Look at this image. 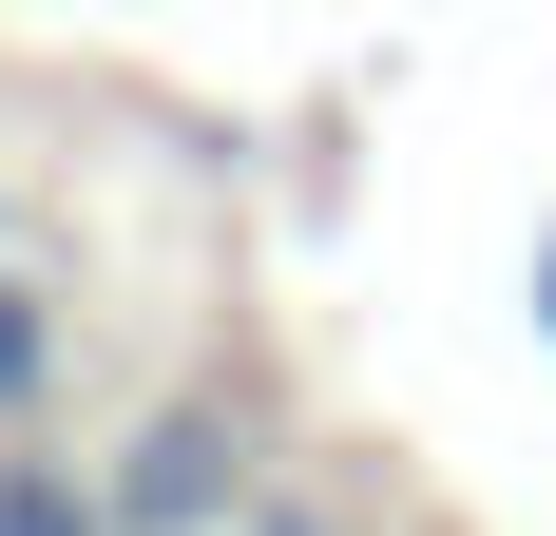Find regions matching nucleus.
I'll list each match as a JSON object with an SVG mask.
<instances>
[{"label": "nucleus", "mask_w": 556, "mask_h": 536, "mask_svg": "<svg viewBox=\"0 0 556 536\" xmlns=\"http://www.w3.org/2000/svg\"><path fill=\"white\" fill-rule=\"evenodd\" d=\"M230 498H250V422L230 403H154V422L115 441V518L135 536H212Z\"/></svg>", "instance_id": "1"}, {"label": "nucleus", "mask_w": 556, "mask_h": 536, "mask_svg": "<svg viewBox=\"0 0 556 536\" xmlns=\"http://www.w3.org/2000/svg\"><path fill=\"white\" fill-rule=\"evenodd\" d=\"M0 536H135V518H115V480H77V460H39V441H0Z\"/></svg>", "instance_id": "2"}, {"label": "nucleus", "mask_w": 556, "mask_h": 536, "mask_svg": "<svg viewBox=\"0 0 556 536\" xmlns=\"http://www.w3.org/2000/svg\"><path fill=\"white\" fill-rule=\"evenodd\" d=\"M538 326H556V230H538Z\"/></svg>", "instance_id": "4"}, {"label": "nucleus", "mask_w": 556, "mask_h": 536, "mask_svg": "<svg viewBox=\"0 0 556 536\" xmlns=\"http://www.w3.org/2000/svg\"><path fill=\"white\" fill-rule=\"evenodd\" d=\"M39 403H58V288L0 268V422H39Z\"/></svg>", "instance_id": "3"}]
</instances>
